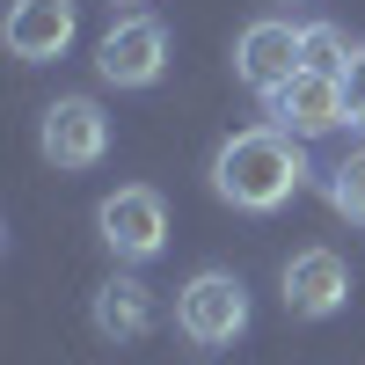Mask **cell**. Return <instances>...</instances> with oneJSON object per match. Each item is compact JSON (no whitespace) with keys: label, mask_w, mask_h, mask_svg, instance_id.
Here are the masks:
<instances>
[{"label":"cell","mask_w":365,"mask_h":365,"mask_svg":"<svg viewBox=\"0 0 365 365\" xmlns=\"http://www.w3.org/2000/svg\"><path fill=\"white\" fill-rule=\"evenodd\" d=\"M37 154L58 175L96 168L110 154V117H103V103L96 96H58V103H44V117H37Z\"/></svg>","instance_id":"4"},{"label":"cell","mask_w":365,"mask_h":365,"mask_svg":"<svg viewBox=\"0 0 365 365\" xmlns=\"http://www.w3.org/2000/svg\"><path fill=\"white\" fill-rule=\"evenodd\" d=\"M351 37H344V22H307V66H322V73H344L351 66Z\"/></svg>","instance_id":"12"},{"label":"cell","mask_w":365,"mask_h":365,"mask_svg":"<svg viewBox=\"0 0 365 365\" xmlns=\"http://www.w3.org/2000/svg\"><path fill=\"white\" fill-rule=\"evenodd\" d=\"M146 329H154V292H146L139 278H110L96 292V336L110 344H139Z\"/></svg>","instance_id":"10"},{"label":"cell","mask_w":365,"mask_h":365,"mask_svg":"<svg viewBox=\"0 0 365 365\" xmlns=\"http://www.w3.org/2000/svg\"><path fill=\"white\" fill-rule=\"evenodd\" d=\"M175 329L197 351H227L241 329H249V285H241L234 270H197V278L175 292Z\"/></svg>","instance_id":"2"},{"label":"cell","mask_w":365,"mask_h":365,"mask_svg":"<svg viewBox=\"0 0 365 365\" xmlns=\"http://www.w3.org/2000/svg\"><path fill=\"white\" fill-rule=\"evenodd\" d=\"M96 234L117 263H154L168 249V205L161 190H146V182H125V190H110L96 205Z\"/></svg>","instance_id":"3"},{"label":"cell","mask_w":365,"mask_h":365,"mask_svg":"<svg viewBox=\"0 0 365 365\" xmlns=\"http://www.w3.org/2000/svg\"><path fill=\"white\" fill-rule=\"evenodd\" d=\"M344 110H351V125L365 132V44L351 51V66H344Z\"/></svg>","instance_id":"13"},{"label":"cell","mask_w":365,"mask_h":365,"mask_svg":"<svg viewBox=\"0 0 365 365\" xmlns=\"http://www.w3.org/2000/svg\"><path fill=\"white\" fill-rule=\"evenodd\" d=\"M299 182H307V154L278 125H249V132L220 139V154H212V190L234 212H278Z\"/></svg>","instance_id":"1"},{"label":"cell","mask_w":365,"mask_h":365,"mask_svg":"<svg viewBox=\"0 0 365 365\" xmlns=\"http://www.w3.org/2000/svg\"><path fill=\"white\" fill-rule=\"evenodd\" d=\"M299 66H307V29H299V22L263 15V22L241 29V44H234V81L249 88V96H278Z\"/></svg>","instance_id":"6"},{"label":"cell","mask_w":365,"mask_h":365,"mask_svg":"<svg viewBox=\"0 0 365 365\" xmlns=\"http://www.w3.org/2000/svg\"><path fill=\"white\" fill-rule=\"evenodd\" d=\"M344 299H351V263L336 249H299L285 263V314L329 322V314H344Z\"/></svg>","instance_id":"8"},{"label":"cell","mask_w":365,"mask_h":365,"mask_svg":"<svg viewBox=\"0 0 365 365\" xmlns=\"http://www.w3.org/2000/svg\"><path fill=\"white\" fill-rule=\"evenodd\" d=\"M96 73L110 88H154L168 73V29L154 15H125L110 22V37L96 44Z\"/></svg>","instance_id":"7"},{"label":"cell","mask_w":365,"mask_h":365,"mask_svg":"<svg viewBox=\"0 0 365 365\" xmlns=\"http://www.w3.org/2000/svg\"><path fill=\"white\" fill-rule=\"evenodd\" d=\"M329 205H336L351 227H365V146H358L351 161H336V168H329Z\"/></svg>","instance_id":"11"},{"label":"cell","mask_w":365,"mask_h":365,"mask_svg":"<svg viewBox=\"0 0 365 365\" xmlns=\"http://www.w3.org/2000/svg\"><path fill=\"white\" fill-rule=\"evenodd\" d=\"M73 29H81L73 0H15L8 8V51L22 66H51V58L73 51Z\"/></svg>","instance_id":"9"},{"label":"cell","mask_w":365,"mask_h":365,"mask_svg":"<svg viewBox=\"0 0 365 365\" xmlns=\"http://www.w3.org/2000/svg\"><path fill=\"white\" fill-rule=\"evenodd\" d=\"M263 110H270V125L292 132V139H329V132L351 125V110H344V73H322V66H299L278 96H263Z\"/></svg>","instance_id":"5"}]
</instances>
